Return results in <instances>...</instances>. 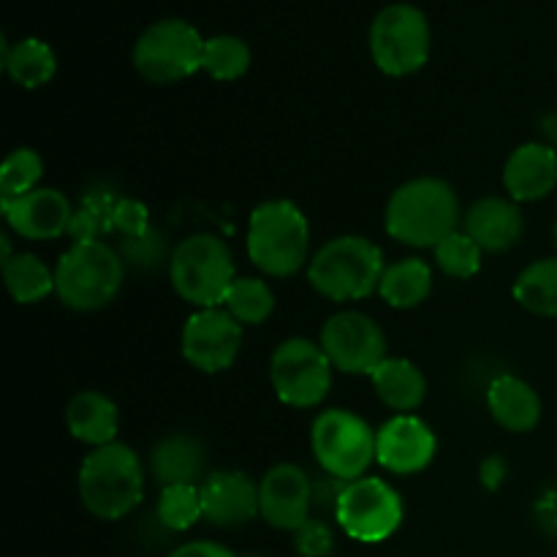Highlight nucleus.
<instances>
[{
    "mask_svg": "<svg viewBox=\"0 0 557 557\" xmlns=\"http://www.w3.org/2000/svg\"><path fill=\"white\" fill-rule=\"evenodd\" d=\"M462 223H466L468 237L484 253H506L525 234V218H522L520 205L504 199V196H484V199L473 201Z\"/></svg>",
    "mask_w": 557,
    "mask_h": 557,
    "instance_id": "6ab92c4d",
    "label": "nucleus"
},
{
    "mask_svg": "<svg viewBox=\"0 0 557 557\" xmlns=\"http://www.w3.org/2000/svg\"><path fill=\"white\" fill-rule=\"evenodd\" d=\"M3 69L11 76V82L25 90H36L52 82L54 71H58V60L49 44L38 41V38H22L16 44H5L3 38Z\"/></svg>",
    "mask_w": 557,
    "mask_h": 557,
    "instance_id": "393cba45",
    "label": "nucleus"
},
{
    "mask_svg": "<svg viewBox=\"0 0 557 557\" xmlns=\"http://www.w3.org/2000/svg\"><path fill=\"white\" fill-rule=\"evenodd\" d=\"M223 308L243 326H259L275 310V292L261 277H237L223 299Z\"/></svg>",
    "mask_w": 557,
    "mask_h": 557,
    "instance_id": "cd10ccee",
    "label": "nucleus"
},
{
    "mask_svg": "<svg viewBox=\"0 0 557 557\" xmlns=\"http://www.w3.org/2000/svg\"><path fill=\"white\" fill-rule=\"evenodd\" d=\"M384 250L362 234H341L321 245L308 264V283L330 302H357L379 292Z\"/></svg>",
    "mask_w": 557,
    "mask_h": 557,
    "instance_id": "20e7f679",
    "label": "nucleus"
},
{
    "mask_svg": "<svg viewBox=\"0 0 557 557\" xmlns=\"http://www.w3.org/2000/svg\"><path fill=\"white\" fill-rule=\"evenodd\" d=\"M313 482L294 462H277L259 482V517L275 531L297 533L310 522Z\"/></svg>",
    "mask_w": 557,
    "mask_h": 557,
    "instance_id": "4468645a",
    "label": "nucleus"
},
{
    "mask_svg": "<svg viewBox=\"0 0 557 557\" xmlns=\"http://www.w3.org/2000/svg\"><path fill=\"white\" fill-rule=\"evenodd\" d=\"M321 348L332 368L348 375H373L386 359V335L379 321L359 310H341L321 326Z\"/></svg>",
    "mask_w": 557,
    "mask_h": 557,
    "instance_id": "f8f14e48",
    "label": "nucleus"
},
{
    "mask_svg": "<svg viewBox=\"0 0 557 557\" xmlns=\"http://www.w3.org/2000/svg\"><path fill=\"white\" fill-rule=\"evenodd\" d=\"M76 490L87 515L103 522L123 520L145 498V466L131 446L114 441L82 460Z\"/></svg>",
    "mask_w": 557,
    "mask_h": 557,
    "instance_id": "f03ea898",
    "label": "nucleus"
},
{
    "mask_svg": "<svg viewBox=\"0 0 557 557\" xmlns=\"http://www.w3.org/2000/svg\"><path fill=\"white\" fill-rule=\"evenodd\" d=\"M555 245H557V223H555Z\"/></svg>",
    "mask_w": 557,
    "mask_h": 557,
    "instance_id": "e433bc0d",
    "label": "nucleus"
},
{
    "mask_svg": "<svg viewBox=\"0 0 557 557\" xmlns=\"http://www.w3.org/2000/svg\"><path fill=\"white\" fill-rule=\"evenodd\" d=\"M205 41L190 22L177 16L158 20L136 38L131 52L134 69L152 85H177L201 71Z\"/></svg>",
    "mask_w": 557,
    "mask_h": 557,
    "instance_id": "6e6552de",
    "label": "nucleus"
},
{
    "mask_svg": "<svg viewBox=\"0 0 557 557\" xmlns=\"http://www.w3.org/2000/svg\"><path fill=\"white\" fill-rule=\"evenodd\" d=\"M487 408L495 422L509 433H531L542 422V397L517 375H498L487 389Z\"/></svg>",
    "mask_w": 557,
    "mask_h": 557,
    "instance_id": "412c9836",
    "label": "nucleus"
},
{
    "mask_svg": "<svg viewBox=\"0 0 557 557\" xmlns=\"http://www.w3.org/2000/svg\"><path fill=\"white\" fill-rule=\"evenodd\" d=\"M337 525L359 544H381L403 525V500L392 484L362 476L343 484L335 498Z\"/></svg>",
    "mask_w": 557,
    "mask_h": 557,
    "instance_id": "9b49d317",
    "label": "nucleus"
},
{
    "mask_svg": "<svg viewBox=\"0 0 557 557\" xmlns=\"http://www.w3.org/2000/svg\"><path fill=\"white\" fill-rule=\"evenodd\" d=\"M370 58L386 76L417 74L430 58V22L411 3H392L370 25Z\"/></svg>",
    "mask_w": 557,
    "mask_h": 557,
    "instance_id": "1a4fd4ad",
    "label": "nucleus"
},
{
    "mask_svg": "<svg viewBox=\"0 0 557 557\" xmlns=\"http://www.w3.org/2000/svg\"><path fill=\"white\" fill-rule=\"evenodd\" d=\"M250 47L239 36H212L205 41L201 71L218 82H234L248 74Z\"/></svg>",
    "mask_w": 557,
    "mask_h": 557,
    "instance_id": "c85d7f7f",
    "label": "nucleus"
},
{
    "mask_svg": "<svg viewBox=\"0 0 557 557\" xmlns=\"http://www.w3.org/2000/svg\"><path fill=\"white\" fill-rule=\"evenodd\" d=\"M294 544H297V553L302 557H330L335 539H332V531L324 522L310 520L294 533Z\"/></svg>",
    "mask_w": 557,
    "mask_h": 557,
    "instance_id": "473e14b6",
    "label": "nucleus"
},
{
    "mask_svg": "<svg viewBox=\"0 0 557 557\" xmlns=\"http://www.w3.org/2000/svg\"><path fill=\"white\" fill-rule=\"evenodd\" d=\"M169 557H237V555H234L228 547H223V544L207 542V539H201V542L180 544V547L174 549V553Z\"/></svg>",
    "mask_w": 557,
    "mask_h": 557,
    "instance_id": "f704fd0d",
    "label": "nucleus"
},
{
    "mask_svg": "<svg viewBox=\"0 0 557 557\" xmlns=\"http://www.w3.org/2000/svg\"><path fill=\"white\" fill-rule=\"evenodd\" d=\"M201 515L210 525L237 528L259 517V484L243 471H215L199 484Z\"/></svg>",
    "mask_w": 557,
    "mask_h": 557,
    "instance_id": "f3484780",
    "label": "nucleus"
},
{
    "mask_svg": "<svg viewBox=\"0 0 557 557\" xmlns=\"http://www.w3.org/2000/svg\"><path fill=\"white\" fill-rule=\"evenodd\" d=\"M332 370L321 343L308 337H288L270 357L272 389L288 408L321 406L332 389Z\"/></svg>",
    "mask_w": 557,
    "mask_h": 557,
    "instance_id": "9d476101",
    "label": "nucleus"
},
{
    "mask_svg": "<svg viewBox=\"0 0 557 557\" xmlns=\"http://www.w3.org/2000/svg\"><path fill=\"white\" fill-rule=\"evenodd\" d=\"M180 346L190 368L207 375L223 373L243 351V324L226 308H201L185 321Z\"/></svg>",
    "mask_w": 557,
    "mask_h": 557,
    "instance_id": "ddd939ff",
    "label": "nucleus"
},
{
    "mask_svg": "<svg viewBox=\"0 0 557 557\" xmlns=\"http://www.w3.org/2000/svg\"><path fill=\"white\" fill-rule=\"evenodd\" d=\"M3 281L11 299L20 305H36L54 292V270H49L36 253H14L5 259Z\"/></svg>",
    "mask_w": 557,
    "mask_h": 557,
    "instance_id": "bb28decb",
    "label": "nucleus"
},
{
    "mask_svg": "<svg viewBox=\"0 0 557 557\" xmlns=\"http://www.w3.org/2000/svg\"><path fill=\"white\" fill-rule=\"evenodd\" d=\"M379 294L389 308H419L433 294V267L424 259H417V256H408V259L395 261V264H386Z\"/></svg>",
    "mask_w": 557,
    "mask_h": 557,
    "instance_id": "b1692460",
    "label": "nucleus"
},
{
    "mask_svg": "<svg viewBox=\"0 0 557 557\" xmlns=\"http://www.w3.org/2000/svg\"><path fill=\"white\" fill-rule=\"evenodd\" d=\"M65 428H69L71 438L92 446V449L114 444L120 430L117 403L98 389L79 392L65 406Z\"/></svg>",
    "mask_w": 557,
    "mask_h": 557,
    "instance_id": "aec40b11",
    "label": "nucleus"
},
{
    "mask_svg": "<svg viewBox=\"0 0 557 557\" xmlns=\"http://www.w3.org/2000/svg\"><path fill=\"white\" fill-rule=\"evenodd\" d=\"M310 449L326 476L343 484L357 482L375 462V430L359 413L330 408L313 419Z\"/></svg>",
    "mask_w": 557,
    "mask_h": 557,
    "instance_id": "0eeeda50",
    "label": "nucleus"
},
{
    "mask_svg": "<svg viewBox=\"0 0 557 557\" xmlns=\"http://www.w3.org/2000/svg\"><path fill=\"white\" fill-rule=\"evenodd\" d=\"M172 288L183 302L201 308H221L228 288L237 281V267L228 245L215 234H190L174 245L169 256Z\"/></svg>",
    "mask_w": 557,
    "mask_h": 557,
    "instance_id": "423d86ee",
    "label": "nucleus"
},
{
    "mask_svg": "<svg viewBox=\"0 0 557 557\" xmlns=\"http://www.w3.org/2000/svg\"><path fill=\"white\" fill-rule=\"evenodd\" d=\"M125 281L123 256L103 239L74 243L54 267V294L76 313H96L117 299Z\"/></svg>",
    "mask_w": 557,
    "mask_h": 557,
    "instance_id": "39448f33",
    "label": "nucleus"
},
{
    "mask_svg": "<svg viewBox=\"0 0 557 557\" xmlns=\"http://www.w3.org/2000/svg\"><path fill=\"white\" fill-rule=\"evenodd\" d=\"M433 253L435 267H438L446 277H455V281H471V277L479 275V270H482L484 250L479 248L466 232H455L446 239H441L433 248Z\"/></svg>",
    "mask_w": 557,
    "mask_h": 557,
    "instance_id": "2f4dec72",
    "label": "nucleus"
},
{
    "mask_svg": "<svg viewBox=\"0 0 557 557\" xmlns=\"http://www.w3.org/2000/svg\"><path fill=\"white\" fill-rule=\"evenodd\" d=\"M112 221L114 228H120V232L131 239L150 234V215H147V207L134 199H120L117 205H114Z\"/></svg>",
    "mask_w": 557,
    "mask_h": 557,
    "instance_id": "72a5a7b5",
    "label": "nucleus"
},
{
    "mask_svg": "<svg viewBox=\"0 0 557 557\" xmlns=\"http://www.w3.org/2000/svg\"><path fill=\"white\" fill-rule=\"evenodd\" d=\"M504 473H506V466L500 457H487V460L482 462V482L484 487L495 490L504 484Z\"/></svg>",
    "mask_w": 557,
    "mask_h": 557,
    "instance_id": "c9c22d12",
    "label": "nucleus"
},
{
    "mask_svg": "<svg viewBox=\"0 0 557 557\" xmlns=\"http://www.w3.org/2000/svg\"><path fill=\"white\" fill-rule=\"evenodd\" d=\"M5 226L22 239L33 243H47L69 234L71 221H74V207L71 199L58 188H36L20 199L0 201Z\"/></svg>",
    "mask_w": 557,
    "mask_h": 557,
    "instance_id": "dca6fc26",
    "label": "nucleus"
},
{
    "mask_svg": "<svg viewBox=\"0 0 557 557\" xmlns=\"http://www.w3.org/2000/svg\"><path fill=\"white\" fill-rule=\"evenodd\" d=\"M515 299L528 313L557 319V256L533 261L517 275Z\"/></svg>",
    "mask_w": 557,
    "mask_h": 557,
    "instance_id": "a878e982",
    "label": "nucleus"
},
{
    "mask_svg": "<svg viewBox=\"0 0 557 557\" xmlns=\"http://www.w3.org/2000/svg\"><path fill=\"white\" fill-rule=\"evenodd\" d=\"M379 400L397 413H413L428 397V379L406 357H386L370 375Z\"/></svg>",
    "mask_w": 557,
    "mask_h": 557,
    "instance_id": "5701e85b",
    "label": "nucleus"
},
{
    "mask_svg": "<svg viewBox=\"0 0 557 557\" xmlns=\"http://www.w3.org/2000/svg\"><path fill=\"white\" fill-rule=\"evenodd\" d=\"M248 259L267 277H294L310 264L308 215L288 199L261 201L248 218Z\"/></svg>",
    "mask_w": 557,
    "mask_h": 557,
    "instance_id": "7ed1b4c3",
    "label": "nucleus"
},
{
    "mask_svg": "<svg viewBox=\"0 0 557 557\" xmlns=\"http://www.w3.org/2000/svg\"><path fill=\"white\" fill-rule=\"evenodd\" d=\"M438 451L433 428L417 413H397L375 430V462L395 476L422 473Z\"/></svg>",
    "mask_w": 557,
    "mask_h": 557,
    "instance_id": "2eb2a0df",
    "label": "nucleus"
},
{
    "mask_svg": "<svg viewBox=\"0 0 557 557\" xmlns=\"http://www.w3.org/2000/svg\"><path fill=\"white\" fill-rule=\"evenodd\" d=\"M207 449L201 438L190 433H169L152 446L150 471L161 487L174 484H196L205 473Z\"/></svg>",
    "mask_w": 557,
    "mask_h": 557,
    "instance_id": "4be33fe9",
    "label": "nucleus"
},
{
    "mask_svg": "<svg viewBox=\"0 0 557 557\" xmlns=\"http://www.w3.org/2000/svg\"><path fill=\"white\" fill-rule=\"evenodd\" d=\"M156 517L163 528L180 533L194 528L196 522L205 520L201 515V487L199 484H174V487H161L156 504Z\"/></svg>",
    "mask_w": 557,
    "mask_h": 557,
    "instance_id": "c756f323",
    "label": "nucleus"
},
{
    "mask_svg": "<svg viewBox=\"0 0 557 557\" xmlns=\"http://www.w3.org/2000/svg\"><path fill=\"white\" fill-rule=\"evenodd\" d=\"M44 158L33 147H16L5 156L0 166V201L20 199L30 190L41 188Z\"/></svg>",
    "mask_w": 557,
    "mask_h": 557,
    "instance_id": "7c9ffc66",
    "label": "nucleus"
},
{
    "mask_svg": "<svg viewBox=\"0 0 557 557\" xmlns=\"http://www.w3.org/2000/svg\"><path fill=\"white\" fill-rule=\"evenodd\" d=\"M504 188L517 205L547 199L557 188V147L525 141L511 150L504 166Z\"/></svg>",
    "mask_w": 557,
    "mask_h": 557,
    "instance_id": "a211bd4d",
    "label": "nucleus"
},
{
    "mask_svg": "<svg viewBox=\"0 0 557 557\" xmlns=\"http://www.w3.org/2000/svg\"><path fill=\"white\" fill-rule=\"evenodd\" d=\"M460 199L446 180L413 177L386 201L384 228L392 239L411 248H435L457 232Z\"/></svg>",
    "mask_w": 557,
    "mask_h": 557,
    "instance_id": "f257e3e1",
    "label": "nucleus"
}]
</instances>
